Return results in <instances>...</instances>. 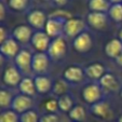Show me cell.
Instances as JSON below:
<instances>
[{
	"instance_id": "obj_11",
	"label": "cell",
	"mask_w": 122,
	"mask_h": 122,
	"mask_svg": "<svg viewBox=\"0 0 122 122\" xmlns=\"http://www.w3.org/2000/svg\"><path fill=\"white\" fill-rule=\"evenodd\" d=\"M72 46H74L75 50L79 53H88L93 46L92 36L90 35V32L88 30H85V31H83L82 34H80L79 36H77L75 38Z\"/></svg>"
},
{
	"instance_id": "obj_2",
	"label": "cell",
	"mask_w": 122,
	"mask_h": 122,
	"mask_svg": "<svg viewBox=\"0 0 122 122\" xmlns=\"http://www.w3.org/2000/svg\"><path fill=\"white\" fill-rule=\"evenodd\" d=\"M88 24L86 21H84L83 19L77 17V16H72L70 19H68L65 23L64 27V36L67 38H75L77 36H79L80 34H82L83 31L86 30L88 28Z\"/></svg>"
},
{
	"instance_id": "obj_30",
	"label": "cell",
	"mask_w": 122,
	"mask_h": 122,
	"mask_svg": "<svg viewBox=\"0 0 122 122\" xmlns=\"http://www.w3.org/2000/svg\"><path fill=\"white\" fill-rule=\"evenodd\" d=\"M39 121H40V116L36 109H30V110L20 115V122H39Z\"/></svg>"
},
{
	"instance_id": "obj_35",
	"label": "cell",
	"mask_w": 122,
	"mask_h": 122,
	"mask_svg": "<svg viewBox=\"0 0 122 122\" xmlns=\"http://www.w3.org/2000/svg\"><path fill=\"white\" fill-rule=\"evenodd\" d=\"M5 17V7L1 1H0V22H2Z\"/></svg>"
},
{
	"instance_id": "obj_7",
	"label": "cell",
	"mask_w": 122,
	"mask_h": 122,
	"mask_svg": "<svg viewBox=\"0 0 122 122\" xmlns=\"http://www.w3.org/2000/svg\"><path fill=\"white\" fill-rule=\"evenodd\" d=\"M35 106V101L34 97H30L28 95H24V94H16L14 95L13 102L11 105V109L14 110L15 112H17L19 115L26 111L34 109Z\"/></svg>"
},
{
	"instance_id": "obj_14",
	"label": "cell",
	"mask_w": 122,
	"mask_h": 122,
	"mask_svg": "<svg viewBox=\"0 0 122 122\" xmlns=\"http://www.w3.org/2000/svg\"><path fill=\"white\" fill-rule=\"evenodd\" d=\"M90 111L93 116L103 120H108L112 117V109H111L110 104L105 99L94 104V105H91Z\"/></svg>"
},
{
	"instance_id": "obj_9",
	"label": "cell",
	"mask_w": 122,
	"mask_h": 122,
	"mask_svg": "<svg viewBox=\"0 0 122 122\" xmlns=\"http://www.w3.org/2000/svg\"><path fill=\"white\" fill-rule=\"evenodd\" d=\"M85 77L84 68H82L79 65H69L65 68L63 72V79L67 81L68 83H80L83 81Z\"/></svg>"
},
{
	"instance_id": "obj_34",
	"label": "cell",
	"mask_w": 122,
	"mask_h": 122,
	"mask_svg": "<svg viewBox=\"0 0 122 122\" xmlns=\"http://www.w3.org/2000/svg\"><path fill=\"white\" fill-rule=\"evenodd\" d=\"M51 2L53 3L55 7H57V8H63V7H65V5H68V2H69V0H52Z\"/></svg>"
},
{
	"instance_id": "obj_41",
	"label": "cell",
	"mask_w": 122,
	"mask_h": 122,
	"mask_svg": "<svg viewBox=\"0 0 122 122\" xmlns=\"http://www.w3.org/2000/svg\"><path fill=\"white\" fill-rule=\"evenodd\" d=\"M42 1H46V2H49V1H52V0H42Z\"/></svg>"
},
{
	"instance_id": "obj_28",
	"label": "cell",
	"mask_w": 122,
	"mask_h": 122,
	"mask_svg": "<svg viewBox=\"0 0 122 122\" xmlns=\"http://www.w3.org/2000/svg\"><path fill=\"white\" fill-rule=\"evenodd\" d=\"M30 0H8V7L14 12H23L28 8Z\"/></svg>"
},
{
	"instance_id": "obj_40",
	"label": "cell",
	"mask_w": 122,
	"mask_h": 122,
	"mask_svg": "<svg viewBox=\"0 0 122 122\" xmlns=\"http://www.w3.org/2000/svg\"><path fill=\"white\" fill-rule=\"evenodd\" d=\"M118 122H122V115L119 117V119H118Z\"/></svg>"
},
{
	"instance_id": "obj_19",
	"label": "cell",
	"mask_w": 122,
	"mask_h": 122,
	"mask_svg": "<svg viewBox=\"0 0 122 122\" xmlns=\"http://www.w3.org/2000/svg\"><path fill=\"white\" fill-rule=\"evenodd\" d=\"M98 83L101 84L104 91H108V92H116L120 88L118 79L111 72H106L103 76V78L98 81Z\"/></svg>"
},
{
	"instance_id": "obj_23",
	"label": "cell",
	"mask_w": 122,
	"mask_h": 122,
	"mask_svg": "<svg viewBox=\"0 0 122 122\" xmlns=\"http://www.w3.org/2000/svg\"><path fill=\"white\" fill-rule=\"evenodd\" d=\"M57 102H58V108H60L61 111L63 112H67L71 110L75 107L76 103H75V98L72 97V95L70 93H67V94H64L62 96L57 97Z\"/></svg>"
},
{
	"instance_id": "obj_31",
	"label": "cell",
	"mask_w": 122,
	"mask_h": 122,
	"mask_svg": "<svg viewBox=\"0 0 122 122\" xmlns=\"http://www.w3.org/2000/svg\"><path fill=\"white\" fill-rule=\"evenodd\" d=\"M44 109L46 110V112L49 113H56L60 108H58V102L57 97L52 96L50 98H48L44 102Z\"/></svg>"
},
{
	"instance_id": "obj_13",
	"label": "cell",
	"mask_w": 122,
	"mask_h": 122,
	"mask_svg": "<svg viewBox=\"0 0 122 122\" xmlns=\"http://www.w3.org/2000/svg\"><path fill=\"white\" fill-rule=\"evenodd\" d=\"M108 14L101 12H89L86 15V24L95 30H102L107 26Z\"/></svg>"
},
{
	"instance_id": "obj_24",
	"label": "cell",
	"mask_w": 122,
	"mask_h": 122,
	"mask_svg": "<svg viewBox=\"0 0 122 122\" xmlns=\"http://www.w3.org/2000/svg\"><path fill=\"white\" fill-rule=\"evenodd\" d=\"M69 83L67 82L65 79L61 78L58 80L54 81L53 83V88H52V94L55 97H60L64 94H67L69 93Z\"/></svg>"
},
{
	"instance_id": "obj_38",
	"label": "cell",
	"mask_w": 122,
	"mask_h": 122,
	"mask_svg": "<svg viewBox=\"0 0 122 122\" xmlns=\"http://www.w3.org/2000/svg\"><path fill=\"white\" fill-rule=\"evenodd\" d=\"M118 38L120 39V41L122 42V28L119 30V35H118Z\"/></svg>"
},
{
	"instance_id": "obj_21",
	"label": "cell",
	"mask_w": 122,
	"mask_h": 122,
	"mask_svg": "<svg viewBox=\"0 0 122 122\" xmlns=\"http://www.w3.org/2000/svg\"><path fill=\"white\" fill-rule=\"evenodd\" d=\"M105 53L108 57L116 58L122 53V42L119 38H112L110 39L105 46Z\"/></svg>"
},
{
	"instance_id": "obj_22",
	"label": "cell",
	"mask_w": 122,
	"mask_h": 122,
	"mask_svg": "<svg viewBox=\"0 0 122 122\" xmlns=\"http://www.w3.org/2000/svg\"><path fill=\"white\" fill-rule=\"evenodd\" d=\"M111 3L108 0H89L88 8L90 12H101V13H108Z\"/></svg>"
},
{
	"instance_id": "obj_8",
	"label": "cell",
	"mask_w": 122,
	"mask_h": 122,
	"mask_svg": "<svg viewBox=\"0 0 122 122\" xmlns=\"http://www.w3.org/2000/svg\"><path fill=\"white\" fill-rule=\"evenodd\" d=\"M49 16L44 13V11L40 9H35L28 12L27 14V23L32 29L43 30L46 24Z\"/></svg>"
},
{
	"instance_id": "obj_10",
	"label": "cell",
	"mask_w": 122,
	"mask_h": 122,
	"mask_svg": "<svg viewBox=\"0 0 122 122\" xmlns=\"http://www.w3.org/2000/svg\"><path fill=\"white\" fill-rule=\"evenodd\" d=\"M51 40L44 30H36L31 37L30 44L37 52H48Z\"/></svg>"
},
{
	"instance_id": "obj_27",
	"label": "cell",
	"mask_w": 122,
	"mask_h": 122,
	"mask_svg": "<svg viewBox=\"0 0 122 122\" xmlns=\"http://www.w3.org/2000/svg\"><path fill=\"white\" fill-rule=\"evenodd\" d=\"M108 16L116 23H122V3L111 5L108 11Z\"/></svg>"
},
{
	"instance_id": "obj_43",
	"label": "cell",
	"mask_w": 122,
	"mask_h": 122,
	"mask_svg": "<svg viewBox=\"0 0 122 122\" xmlns=\"http://www.w3.org/2000/svg\"><path fill=\"white\" fill-rule=\"evenodd\" d=\"M71 122H72V121H71Z\"/></svg>"
},
{
	"instance_id": "obj_37",
	"label": "cell",
	"mask_w": 122,
	"mask_h": 122,
	"mask_svg": "<svg viewBox=\"0 0 122 122\" xmlns=\"http://www.w3.org/2000/svg\"><path fill=\"white\" fill-rule=\"evenodd\" d=\"M111 5H117V3H122V0H108Z\"/></svg>"
},
{
	"instance_id": "obj_29",
	"label": "cell",
	"mask_w": 122,
	"mask_h": 122,
	"mask_svg": "<svg viewBox=\"0 0 122 122\" xmlns=\"http://www.w3.org/2000/svg\"><path fill=\"white\" fill-rule=\"evenodd\" d=\"M0 122H20V115L11 108L5 109L0 112Z\"/></svg>"
},
{
	"instance_id": "obj_17",
	"label": "cell",
	"mask_w": 122,
	"mask_h": 122,
	"mask_svg": "<svg viewBox=\"0 0 122 122\" xmlns=\"http://www.w3.org/2000/svg\"><path fill=\"white\" fill-rule=\"evenodd\" d=\"M85 76L89 79L93 81V82H98L103 76L106 74V67L104 66L102 63H92V64L88 65L84 68Z\"/></svg>"
},
{
	"instance_id": "obj_25",
	"label": "cell",
	"mask_w": 122,
	"mask_h": 122,
	"mask_svg": "<svg viewBox=\"0 0 122 122\" xmlns=\"http://www.w3.org/2000/svg\"><path fill=\"white\" fill-rule=\"evenodd\" d=\"M68 118L72 122H83L86 119V110L82 105H75V107L68 112Z\"/></svg>"
},
{
	"instance_id": "obj_6",
	"label": "cell",
	"mask_w": 122,
	"mask_h": 122,
	"mask_svg": "<svg viewBox=\"0 0 122 122\" xmlns=\"http://www.w3.org/2000/svg\"><path fill=\"white\" fill-rule=\"evenodd\" d=\"M32 55L34 54L30 51L26 50V49H22L20 51V53L16 55V57L14 58V64L20 69V71L22 74L29 75L32 72V69H31Z\"/></svg>"
},
{
	"instance_id": "obj_3",
	"label": "cell",
	"mask_w": 122,
	"mask_h": 122,
	"mask_svg": "<svg viewBox=\"0 0 122 122\" xmlns=\"http://www.w3.org/2000/svg\"><path fill=\"white\" fill-rule=\"evenodd\" d=\"M66 21L67 20H64L62 17L49 15L43 30L46 32V35L51 39L57 38L60 36H64V27Z\"/></svg>"
},
{
	"instance_id": "obj_15",
	"label": "cell",
	"mask_w": 122,
	"mask_h": 122,
	"mask_svg": "<svg viewBox=\"0 0 122 122\" xmlns=\"http://www.w3.org/2000/svg\"><path fill=\"white\" fill-rule=\"evenodd\" d=\"M22 79H23L22 72L15 65L5 68V70L2 74V81L8 86H19Z\"/></svg>"
},
{
	"instance_id": "obj_4",
	"label": "cell",
	"mask_w": 122,
	"mask_h": 122,
	"mask_svg": "<svg viewBox=\"0 0 122 122\" xmlns=\"http://www.w3.org/2000/svg\"><path fill=\"white\" fill-rule=\"evenodd\" d=\"M48 55L51 60H62L67 53V40L65 36H60L51 40L48 50Z\"/></svg>"
},
{
	"instance_id": "obj_16",
	"label": "cell",
	"mask_w": 122,
	"mask_h": 122,
	"mask_svg": "<svg viewBox=\"0 0 122 122\" xmlns=\"http://www.w3.org/2000/svg\"><path fill=\"white\" fill-rule=\"evenodd\" d=\"M22 49L20 48V43L13 37H9L1 46H0V53L5 58H15Z\"/></svg>"
},
{
	"instance_id": "obj_26",
	"label": "cell",
	"mask_w": 122,
	"mask_h": 122,
	"mask_svg": "<svg viewBox=\"0 0 122 122\" xmlns=\"http://www.w3.org/2000/svg\"><path fill=\"white\" fill-rule=\"evenodd\" d=\"M14 95L10 90L5 88H0V109H10L13 102Z\"/></svg>"
},
{
	"instance_id": "obj_33",
	"label": "cell",
	"mask_w": 122,
	"mask_h": 122,
	"mask_svg": "<svg viewBox=\"0 0 122 122\" xmlns=\"http://www.w3.org/2000/svg\"><path fill=\"white\" fill-rule=\"evenodd\" d=\"M9 37L10 36L8 35L7 29H5V27H2V26H0V46H1Z\"/></svg>"
},
{
	"instance_id": "obj_1",
	"label": "cell",
	"mask_w": 122,
	"mask_h": 122,
	"mask_svg": "<svg viewBox=\"0 0 122 122\" xmlns=\"http://www.w3.org/2000/svg\"><path fill=\"white\" fill-rule=\"evenodd\" d=\"M104 92L105 91L103 90L98 82H91L84 85L81 95H82L83 101L86 104L94 105L104 99Z\"/></svg>"
},
{
	"instance_id": "obj_20",
	"label": "cell",
	"mask_w": 122,
	"mask_h": 122,
	"mask_svg": "<svg viewBox=\"0 0 122 122\" xmlns=\"http://www.w3.org/2000/svg\"><path fill=\"white\" fill-rule=\"evenodd\" d=\"M17 88H19V91L21 94L28 95L30 97H35L36 94H38L36 85H35V80L31 77H24L21 80Z\"/></svg>"
},
{
	"instance_id": "obj_18",
	"label": "cell",
	"mask_w": 122,
	"mask_h": 122,
	"mask_svg": "<svg viewBox=\"0 0 122 122\" xmlns=\"http://www.w3.org/2000/svg\"><path fill=\"white\" fill-rule=\"evenodd\" d=\"M35 85L37 89L38 94H48L52 92L53 88V80L48 75H38L34 77Z\"/></svg>"
},
{
	"instance_id": "obj_5",
	"label": "cell",
	"mask_w": 122,
	"mask_h": 122,
	"mask_svg": "<svg viewBox=\"0 0 122 122\" xmlns=\"http://www.w3.org/2000/svg\"><path fill=\"white\" fill-rule=\"evenodd\" d=\"M50 56L46 52H36L32 55L31 69L36 76L38 75H46L50 68Z\"/></svg>"
},
{
	"instance_id": "obj_12",
	"label": "cell",
	"mask_w": 122,
	"mask_h": 122,
	"mask_svg": "<svg viewBox=\"0 0 122 122\" xmlns=\"http://www.w3.org/2000/svg\"><path fill=\"white\" fill-rule=\"evenodd\" d=\"M34 32L35 31L29 25L22 24V25H17L14 28L11 37H13L20 44H28L31 41V37Z\"/></svg>"
},
{
	"instance_id": "obj_39",
	"label": "cell",
	"mask_w": 122,
	"mask_h": 122,
	"mask_svg": "<svg viewBox=\"0 0 122 122\" xmlns=\"http://www.w3.org/2000/svg\"><path fill=\"white\" fill-rule=\"evenodd\" d=\"M3 60H5V57H3V55L1 53H0V66L2 65V63H3Z\"/></svg>"
},
{
	"instance_id": "obj_42",
	"label": "cell",
	"mask_w": 122,
	"mask_h": 122,
	"mask_svg": "<svg viewBox=\"0 0 122 122\" xmlns=\"http://www.w3.org/2000/svg\"><path fill=\"white\" fill-rule=\"evenodd\" d=\"M120 95H121V98H122V90H121V92H120Z\"/></svg>"
},
{
	"instance_id": "obj_36",
	"label": "cell",
	"mask_w": 122,
	"mask_h": 122,
	"mask_svg": "<svg viewBox=\"0 0 122 122\" xmlns=\"http://www.w3.org/2000/svg\"><path fill=\"white\" fill-rule=\"evenodd\" d=\"M116 63H117V64L119 65V66H121V67H122V53L120 54V55L118 56L117 58H116Z\"/></svg>"
},
{
	"instance_id": "obj_32",
	"label": "cell",
	"mask_w": 122,
	"mask_h": 122,
	"mask_svg": "<svg viewBox=\"0 0 122 122\" xmlns=\"http://www.w3.org/2000/svg\"><path fill=\"white\" fill-rule=\"evenodd\" d=\"M39 122H60V117L57 113H44V115L40 116V121Z\"/></svg>"
}]
</instances>
